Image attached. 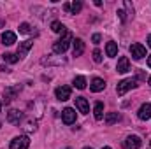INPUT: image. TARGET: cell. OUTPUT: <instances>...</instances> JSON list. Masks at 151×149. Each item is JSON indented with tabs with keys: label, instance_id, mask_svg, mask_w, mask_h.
<instances>
[{
	"label": "cell",
	"instance_id": "6da1fadb",
	"mask_svg": "<svg viewBox=\"0 0 151 149\" xmlns=\"http://www.w3.org/2000/svg\"><path fill=\"white\" fill-rule=\"evenodd\" d=\"M72 40H74V39H72V34H70V32L63 34V37L53 44V51H55L56 54H63V53L69 49V46H70V42H72Z\"/></svg>",
	"mask_w": 151,
	"mask_h": 149
},
{
	"label": "cell",
	"instance_id": "7a4b0ae2",
	"mask_svg": "<svg viewBox=\"0 0 151 149\" xmlns=\"http://www.w3.org/2000/svg\"><path fill=\"white\" fill-rule=\"evenodd\" d=\"M134 88H137V79L128 77V79H123L121 82H118V86H116V93H118L119 97H123L127 91H130V90H134Z\"/></svg>",
	"mask_w": 151,
	"mask_h": 149
},
{
	"label": "cell",
	"instance_id": "3957f363",
	"mask_svg": "<svg viewBox=\"0 0 151 149\" xmlns=\"http://www.w3.org/2000/svg\"><path fill=\"white\" fill-rule=\"evenodd\" d=\"M28 146H30V139L27 135H19L11 140V149H28Z\"/></svg>",
	"mask_w": 151,
	"mask_h": 149
},
{
	"label": "cell",
	"instance_id": "277c9868",
	"mask_svg": "<svg viewBox=\"0 0 151 149\" xmlns=\"http://www.w3.org/2000/svg\"><path fill=\"white\" fill-rule=\"evenodd\" d=\"M123 146L127 149H139L142 146V140H141V137H137V135H128V137L123 140Z\"/></svg>",
	"mask_w": 151,
	"mask_h": 149
},
{
	"label": "cell",
	"instance_id": "5b68a950",
	"mask_svg": "<svg viewBox=\"0 0 151 149\" xmlns=\"http://www.w3.org/2000/svg\"><path fill=\"white\" fill-rule=\"evenodd\" d=\"M130 53H132V56H134V60H142L144 56H146V47L142 46V44H132L130 46Z\"/></svg>",
	"mask_w": 151,
	"mask_h": 149
},
{
	"label": "cell",
	"instance_id": "8992f818",
	"mask_svg": "<svg viewBox=\"0 0 151 149\" xmlns=\"http://www.w3.org/2000/svg\"><path fill=\"white\" fill-rule=\"evenodd\" d=\"M55 95H56V98H58L60 102H65V100L70 98V88H69V86H58V88L55 90Z\"/></svg>",
	"mask_w": 151,
	"mask_h": 149
},
{
	"label": "cell",
	"instance_id": "52a82bcc",
	"mask_svg": "<svg viewBox=\"0 0 151 149\" xmlns=\"http://www.w3.org/2000/svg\"><path fill=\"white\" fill-rule=\"evenodd\" d=\"M62 119H63L65 125H72V123H76V111L72 109V107L63 109V111H62Z\"/></svg>",
	"mask_w": 151,
	"mask_h": 149
},
{
	"label": "cell",
	"instance_id": "ba28073f",
	"mask_svg": "<svg viewBox=\"0 0 151 149\" xmlns=\"http://www.w3.org/2000/svg\"><path fill=\"white\" fill-rule=\"evenodd\" d=\"M32 46H34V40H25V42H21V44H19V47H18V58H19V60H21V58H25Z\"/></svg>",
	"mask_w": 151,
	"mask_h": 149
},
{
	"label": "cell",
	"instance_id": "9c48e42d",
	"mask_svg": "<svg viewBox=\"0 0 151 149\" xmlns=\"http://www.w3.org/2000/svg\"><path fill=\"white\" fill-rule=\"evenodd\" d=\"M116 70H118L119 74H127V72L130 70V60H128L127 56H121V58L118 60V67H116Z\"/></svg>",
	"mask_w": 151,
	"mask_h": 149
},
{
	"label": "cell",
	"instance_id": "30bf717a",
	"mask_svg": "<svg viewBox=\"0 0 151 149\" xmlns=\"http://www.w3.org/2000/svg\"><path fill=\"white\" fill-rule=\"evenodd\" d=\"M137 116H139V119H142V121L151 119V104H142L141 109H139V112H137Z\"/></svg>",
	"mask_w": 151,
	"mask_h": 149
},
{
	"label": "cell",
	"instance_id": "8fae6325",
	"mask_svg": "<svg viewBox=\"0 0 151 149\" xmlns=\"http://www.w3.org/2000/svg\"><path fill=\"white\" fill-rule=\"evenodd\" d=\"M72 53H74V56H81L84 53V40L83 39H74L72 40Z\"/></svg>",
	"mask_w": 151,
	"mask_h": 149
},
{
	"label": "cell",
	"instance_id": "7c38bea8",
	"mask_svg": "<svg viewBox=\"0 0 151 149\" xmlns=\"http://www.w3.org/2000/svg\"><path fill=\"white\" fill-rule=\"evenodd\" d=\"M90 88H91V91L99 93V91H102V90L106 88V81H104V79H100V77H93V79H91Z\"/></svg>",
	"mask_w": 151,
	"mask_h": 149
},
{
	"label": "cell",
	"instance_id": "4fadbf2b",
	"mask_svg": "<svg viewBox=\"0 0 151 149\" xmlns=\"http://www.w3.org/2000/svg\"><path fill=\"white\" fill-rule=\"evenodd\" d=\"M21 119H23V114H21L19 111L12 109V111L7 112V121H9V123H12V125H19Z\"/></svg>",
	"mask_w": 151,
	"mask_h": 149
},
{
	"label": "cell",
	"instance_id": "5bb4252c",
	"mask_svg": "<svg viewBox=\"0 0 151 149\" xmlns=\"http://www.w3.org/2000/svg\"><path fill=\"white\" fill-rule=\"evenodd\" d=\"M76 107L79 109V112H83V114H88V112H90V105H88V100H86V98H83V97L76 98Z\"/></svg>",
	"mask_w": 151,
	"mask_h": 149
},
{
	"label": "cell",
	"instance_id": "9a60e30c",
	"mask_svg": "<svg viewBox=\"0 0 151 149\" xmlns=\"http://www.w3.org/2000/svg\"><path fill=\"white\" fill-rule=\"evenodd\" d=\"M14 42H16V34H14V32H4V34H2V44L12 46Z\"/></svg>",
	"mask_w": 151,
	"mask_h": 149
},
{
	"label": "cell",
	"instance_id": "2e32d148",
	"mask_svg": "<svg viewBox=\"0 0 151 149\" xmlns=\"http://www.w3.org/2000/svg\"><path fill=\"white\" fill-rule=\"evenodd\" d=\"M106 53H107V56H111V58H114V56L118 54V46H116V42H113V40L107 42V46H106Z\"/></svg>",
	"mask_w": 151,
	"mask_h": 149
},
{
	"label": "cell",
	"instance_id": "e0dca14e",
	"mask_svg": "<svg viewBox=\"0 0 151 149\" xmlns=\"http://www.w3.org/2000/svg\"><path fill=\"white\" fill-rule=\"evenodd\" d=\"M93 112H95V119H102L104 117V104L102 102H95V107H93Z\"/></svg>",
	"mask_w": 151,
	"mask_h": 149
},
{
	"label": "cell",
	"instance_id": "ac0fdd59",
	"mask_svg": "<svg viewBox=\"0 0 151 149\" xmlns=\"http://www.w3.org/2000/svg\"><path fill=\"white\" fill-rule=\"evenodd\" d=\"M104 121H106V125H114L116 121H119V114L118 112H107Z\"/></svg>",
	"mask_w": 151,
	"mask_h": 149
},
{
	"label": "cell",
	"instance_id": "d6986e66",
	"mask_svg": "<svg viewBox=\"0 0 151 149\" xmlns=\"http://www.w3.org/2000/svg\"><path fill=\"white\" fill-rule=\"evenodd\" d=\"M51 30H53L55 34H67V28H65L60 21H53V23H51Z\"/></svg>",
	"mask_w": 151,
	"mask_h": 149
},
{
	"label": "cell",
	"instance_id": "ffe728a7",
	"mask_svg": "<svg viewBox=\"0 0 151 149\" xmlns=\"http://www.w3.org/2000/svg\"><path fill=\"white\" fill-rule=\"evenodd\" d=\"M74 86L77 90H84V88H86V79H84L83 75H76L74 77Z\"/></svg>",
	"mask_w": 151,
	"mask_h": 149
},
{
	"label": "cell",
	"instance_id": "44dd1931",
	"mask_svg": "<svg viewBox=\"0 0 151 149\" xmlns=\"http://www.w3.org/2000/svg\"><path fill=\"white\" fill-rule=\"evenodd\" d=\"M2 58H4V62H7V63H16V62L19 60L18 54H12V53H5Z\"/></svg>",
	"mask_w": 151,
	"mask_h": 149
},
{
	"label": "cell",
	"instance_id": "7402d4cb",
	"mask_svg": "<svg viewBox=\"0 0 151 149\" xmlns=\"http://www.w3.org/2000/svg\"><path fill=\"white\" fill-rule=\"evenodd\" d=\"M81 9H83V4L77 0V2H72V5H70V12L72 14H77V12H81Z\"/></svg>",
	"mask_w": 151,
	"mask_h": 149
},
{
	"label": "cell",
	"instance_id": "603a6c76",
	"mask_svg": "<svg viewBox=\"0 0 151 149\" xmlns=\"http://www.w3.org/2000/svg\"><path fill=\"white\" fill-rule=\"evenodd\" d=\"M18 90H5V98H4V102L5 104H9L11 100H12V97H14V93H16Z\"/></svg>",
	"mask_w": 151,
	"mask_h": 149
},
{
	"label": "cell",
	"instance_id": "cb8c5ba5",
	"mask_svg": "<svg viewBox=\"0 0 151 149\" xmlns=\"http://www.w3.org/2000/svg\"><path fill=\"white\" fill-rule=\"evenodd\" d=\"M30 32V25L28 23H21L19 25V34H28Z\"/></svg>",
	"mask_w": 151,
	"mask_h": 149
},
{
	"label": "cell",
	"instance_id": "d4e9b609",
	"mask_svg": "<svg viewBox=\"0 0 151 149\" xmlns=\"http://www.w3.org/2000/svg\"><path fill=\"white\" fill-rule=\"evenodd\" d=\"M93 60H95L97 63H100V62H102V53H100L99 49H95V51H93Z\"/></svg>",
	"mask_w": 151,
	"mask_h": 149
},
{
	"label": "cell",
	"instance_id": "484cf974",
	"mask_svg": "<svg viewBox=\"0 0 151 149\" xmlns=\"http://www.w3.org/2000/svg\"><path fill=\"white\" fill-rule=\"evenodd\" d=\"M35 128H37V126H35V123H32V121H28V123H27V126H25V130H27V132H35Z\"/></svg>",
	"mask_w": 151,
	"mask_h": 149
},
{
	"label": "cell",
	"instance_id": "4316f807",
	"mask_svg": "<svg viewBox=\"0 0 151 149\" xmlns=\"http://www.w3.org/2000/svg\"><path fill=\"white\" fill-rule=\"evenodd\" d=\"M118 16H119V19H121L123 23L127 21V14H125V11H123V9H118Z\"/></svg>",
	"mask_w": 151,
	"mask_h": 149
},
{
	"label": "cell",
	"instance_id": "83f0119b",
	"mask_svg": "<svg viewBox=\"0 0 151 149\" xmlns=\"http://www.w3.org/2000/svg\"><path fill=\"white\" fill-rule=\"evenodd\" d=\"M100 34H95V35H93V37H91V40H93V44H99V42H100Z\"/></svg>",
	"mask_w": 151,
	"mask_h": 149
},
{
	"label": "cell",
	"instance_id": "f1b7e54d",
	"mask_svg": "<svg viewBox=\"0 0 151 149\" xmlns=\"http://www.w3.org/2000/svg\"><path fill=\"white\" fill-rule=\"evenodd\" d=\"M148 67L151 69V56H148Z\"/></svg>",
	"mask_w": 151,
	"mask_h": 149
},
{
	"label": "cell",
	"instance_id": "f546056e",
	"mask_svg": "<svg viewBox=\"0 0 151 149\" xmlns=\"http://www.w3.org/2000/svg\"><path fill=\"white\" fill-rule=\"evenodd\" d=\"M148 46H150V47H151V35H150V37H148Z\"/></svg>",
	"mask_w": 151,
	"mask_h": 149
},
{
	"label": "cell",
	"instance_id": "4dcf8cb0",
	"mask_svg": "<svg viewBox=\"0 0 151 149\" xmlns=\"http://www.w3.org/2000/svg\"><path fill=\"white\" fill-rule=\"evenodd\" d=\"M148 84H150V86H151V77H150V79H148Z\"/></svg>",
	"mask_w": 151,
	"mask_h": 149
},
{
	"label": "cell",
	"instance_id": "1f68e13d",
	"mask_svg": "<svg viewBox=\"0 0 151 149\" xmlns=\"http://www.w3.org/2000/svg\"><path fill=\"white\" fill-rule=\"evenodd\" d=\"M102 149H111V148H107V146H106V148H102Z\"/></svg>",
	"mask_w": 151,
	"mask_h": 149
},
{
	"label": "cell",
	"instance_id": "d6a6232c",
	"mask_svg": "<svg viewBox=\"0 0 151 149\" xmlns=\"http://www.w3.org/2000/svg\"><path fill=\"white\" fill-rule=\"evenodd\" d=\"M65 149H72V148H65Z\"/></svg>",
	"mask_w": 151,
	"mask_h": 149
},
{
	"label": "cell",
	"instance_id": "836d02e7",
	"mask_svg": "<svg viewBox=\"0 0 151 149\" xmlns=\"http://www.w3.org/2000/svg\"><path fill=\"white\" fill-rule=\"evenodd\" d=\"M84 149H91V148H84Z\"/></svg>",
	"mask_w": 151,
	"mask_h": 149
},
{
	"label": "cell",
	"instance_id": "e575fe53",
	"mask_svg": "<svg viewBox=\"0 0 151 149\" xmlns=\"http://www.w3.org/2000/svg\"><path fill=\"white\" fill-rule=\"evenodd\" d=\"M0 126H2V121H0Z\"/></svg>",
	"mask_w": 151,
	"mask_h": 149
},
{
	"label": "cell",
	"instance_id": "d590c367",
	"mask_svg": "<svg viewBox=\"0 0 151 149\" xmlns=\"http://www.w3.org/2000/svg\"><path fill=\"white\" fill-rule=\"evenodd\" d=\"M0 109H2V104H0Z\"/></svg>",
	"mask_w": 151,
	"mask_h": 149
},
{
	"label": "cell",
	"instance_id": "8d00e7d4",
	"mask_svg": "<svg viewBox=\"0 0 151 149\" xmlns=\"http://www.w3.org/2000/svg\"><path fill=\"white\" fill-rule=\"evenodd\" d=\"M150 146H151V140H150Z\"/></svg>",
	"mask_w": 151,
	"mask_h": 149
}]
</instances>
